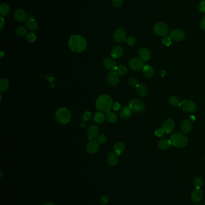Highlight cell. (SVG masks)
Here are the masks:
<instances>
[{
    "label": "cell",
    "mask_w": 205,
    "mask_h": 205,
    "mask_svg": "<svg viewBox=\"0 0 205 205\" xmlns=\"http://www.w3.org/2000/svg\"><path fill=\"white\" fill-rule=\"evenodd\" d=\"M69 47L74 52L80 53L85 51L87 47V41L82 36L75 34L72 36L69 40Z\"/></svg>",
    "instance_id": "cell-1"
},
{
    "label": "cell",
    "mask_w": 205,
    "mask_h": 205,
    "mask_svg": "<svg viewBox=\"0 0 205 205\" xmlns=\"http://www.w3.org/2000/svg\"><path fill=\"white\" fill-rule=\"evenodd\" d=\"M96 106L101 112H107L112 106V100L108 95H101L96 100Z\"/></svg>",
    "instance_id": "cell-2"
},
{
    "label": "cell",
    "mask_w": 205,
    "mask_h": 205,
    "mask_svg": "<svg viewBox=\"0 0 205 205\" xmlns=\"http://www.w3.org/2000/svg\"><path fill=\"white\" fill-rule=\"evenodd\" d=\"M170 140L173 146L178 148H183L186 146L188 143V138L179 133L172 134Z\"/></svg>",
    "instance_id": "cell-3"
},
{
    "label": "cell",
    "mask_w": 205,
    "mask_h": 205,
    "mask_svg": "<svg viewBox=\"0 0 205 205\" xmlns=\"http://www.w3.org/2000/svg\"><path fill=\"white\" fill-rule=\"evenodd\" d=\"M57 121L62 124H66L69 123L71 119V114L66 108L59 109L55 114Z\"/></svg>",
    "instance_id": "cell-4"
},
{
    "label": "cell",
    "mask_w": 205,
    "mask_h": 205,
    "mask_svg": "<svg viewBox=\"0 0 205 205\" xmlns=\"http://www.w3.org/2000/svg\"><path fill=\"white\" fill-rule=\"evenodd\" d=\"M153 30L157 35L161 37H164L168 34V28L165 23L159 22L155 24Z\"/></svg>",
    "instance_id": "cell-5"
},
{
    "label": "cell",
    "mask_w": 205,
    "mask_h": 205,
    "mask_svg": "<svg viewBox=\"0 0 205 205\" xmlns=\"http://www.w3.org/2000/svg\"><path fill=\"white\" fill-rule=\"evenodd\" d=\"M129 107L135 113H141L144 110L145 105L142 101L137 99L132 100L129 103Z\"/></svg>",
    "instance_id": "cell-6"
},
{
    "label": "cell",
    "mask_w": 205,
    "mask_h": 205,
    "mask_svg": "<svg viewBox=\"0 0 205 205\" xmlns=\"http://www.w3.org/2000/svg\"><path fill=\"white\" fill-rule=\"evenodd\" d=\"M113 37L114 40L118 43H123L126 41V32L122 28H119L114 32Z\"/></svg>",
    "instance_id": "cell-7"
},
{
    "label": "cell",
    "mask_w": 205,
    "mask_h": 205,
    "mask_svg": "<svg viewBox=\"0 0 205 205\" xmlns=\"http://www.w3.org/2000/svg\"><path fill=\"white\" fill-rule=\"evenodd\" d=\"M144 62L141 58H133L129 61V66L132 70L140 71L144 67Z\"/></svg>",
    "instance_id": "cell-8"
},
{
    "label": "cell",
    "mask_w": 205,
    "mask_h": 205,
    "mask_svg": "<svg viewBox=\"0 0 205 205\" xmlns=\"http://www.w3.org/2000/svg\"><path fill=\"white\" fill-rule=\"evenodd\" d=\"M181 106L183 110L187 112H193L197 109L196 104L192 100H186L182 101Z\"/></svg>",
    "instance_id": "cell-9"
},
{
    "label": "cell",
    "mask_w": 205,
    "mask_h": 205,
    "mask_svg": "<svg viewBox=\"0 0 205 205\" xmlns=\"http://www.w3.org/2000/svg\"><path fill=\"white\" fill-rule=\"evenodd\" d=\"M169 37L174 41H180L185 37V34L179 29H175L170 32Z\"/></svg>",
    "instance_id": "cell-10"
},
{
    "label": "cell",
    "mask_w": 205,
    "mask_h": 205,
    "mask_svg": "<svg viewBox=\"0 0 205 205\" xmlns=\"http://www.w3.org/2000/svg\"><path fill=\"white\" fill-rule=\"evenodd\" d=\"M116 71H111L108 74L107 81L111 86H117L119 83V77Z\"/></svg>",
    "instance_id": "cell-11"
},
{
    "label": "cell",
    "mask_w": 205,
    "mask_h": 205,
    "mask_svg": "<svg viewBox=\"0 0 205 205\" xmlns=\"http://www.w3.org/2000/svg\"><path fill=\"white\" fill-rule=\"evenodd\" d=\"M14 17L17 22H24L27 19V14L23 9L18 8L14 13Z\"/></svg>",
    "instance_id": "cell-12"
},
{
    "label": "cell",
    "mask_w": 205,
    "mask_h": 205,
    "mask_svg": "<svg viewBox=\"0 0 205 205\" xmlns=\"http://www.w3.org/2000/svg\"><path fill=\"white\" fill-rule=\"evenodd\" d=\"M203 196V191L200 188H196L191 194V198L192 202H198L200 201Z\"/></svg>",
    "instance_id": "cell-13"
},
{
    "label": "cell",
    "mask_w": 205,
    "mask_h": 205,
    "mask_svg": "<svg viewBox=\"0 0 205 205\" xmlns=\"http://www.w3.org/2000/svg\"><path fill=\"white\" fill-rule=\"evenodd\" d=\"M174 128V122L171 119H167L163 122L162 125V129L165 133H169L173 131Z\"/></svg>",
    "instance_id": "cell-14"
},
{
    "label": "cell",
    "mask_w": 205,
    "mask_h": 205,
    "mask_svg": "<svg viewBox=\"0 0 205 205\" xmlns=\"http://www.w3.org/2000/svg\"><path fill=\"white\" fill-rule=\"evenodd\" d=\"M99 149V143L97 140H91L87 145V152L89 154H95Z\"/></svg>",
    "instance_id": "cell-15"
},
{
    "label": "cell",
    "mask_w": 205,
    "mask_h": 205,
    "mask_svg": "<svg viewBox=\"0 0 205 205\" xmlns=\"http://www.w3.org/2000/svg\"><path fill=\"white\" fill-rule=\"evenodd\" d=\"M103 66L105 68L109 70H115L117 67L116 62L111 58H106L103 61Z\"/></svg>",
    "instance_id": "cell-16"
},
{
    "label": "cell",
    "mask_w": 205,
    "mask_h": 205,
    "mask_svg": "<svg viewBox=\"0 0 205 205\" xmlns=\"http://www.w3.org/2000/svg\"><path fill=\"white\" fill-rule=\"evenodd\" d=\"M118 155L116 152H110L107 157V162L111 166H116L118 163Z\"/></svg>",
    "instance_id": "cell-17"
},
{
    "label": "cell",
    "mask_w": 205,
    "mask_h": 205,
    "mask_svg": "<svg viewBox=\"0 0 205 205\" xmlns=\"http://www.w3.org/2000/svg\"><path fill=\"white\" fill-rule=\"evenodd\" d=\"M138 54L142 61H148L150 58L151 53L149 50L146 47H142L138 51Z\"/></svg>",
    "instance_id": "cell-18"
},
{
    "label": "cell",
    "mask_w": 205,
    "mask_h": 205,
    "mask_svg": "<svg viewBox=\"0 0 205 205\" xmlns=\"http://www.w3.org/2000/svg\"><path fill=\"white\" fill-rule=\"evenodd\" d=\"M192 129V124L190 120H185L182 122L181 129L183 133H189Z\"/></svg>",
    "instance_id": "cell-19"
},
{
    "label": "cell",
    "mask_w": 205,
    "mask_h": 205,
    "mask_svg": "<svg viewBox=\"0 0 205 205\" xmlns=\"http://www.w3.org/2000/svg\"><path fill=\"white\" fill-rule=\"evenodd\" d=\"M123 54V49L120 46H116L114 47L111 52V55L114 58H118L121 57Z\"/></svg>",
    "instance_id": "cell-20"
},
{
    "label": "cell",
    "mask_w": 205,
    "mask_h": 205,
    "mask_svg": "<svg viewBox=\"0 0 205 205\" xmlns=\"http://www.w3.org/2000/svg\"><path fill=\"white\" fill-rule=\"evenodd\" d=\"M26 27L30 31H35L38 27V24L37 21L32 17V16H30L28 19V21L26 22Z\"/></svg>",
    "instance_id": "cell-21"
},
{
    "label": "cell",
    "mask_w": 205,
    "mask_h": 205,
    "mask_svg": "<svg viewBox=\"0 0 205 205\" xmlns=\"http://www.w3.org/2000/svg\"><path fill=\"white\" fill-rule=\"evenodd\" d=\"M87 133H88V136L89 140L95 139L98 136V133H99L98 128L96 125H91L88 129Z\"/></svg>",
    "instance_id": "cell-22"
},
{
    "label": "cell",
    "mask_w": 205,
    "mask_h": 205,
    "mask_svg": "<svg viewBox=\"0 0 205 205\" xmlns=\"http://www.w3.org/2000/svg\"><path fill=\"white\" fill-rule=\"evenodd\" d=\"M131 114H132V110L129 107H123L120 112V116L123 120H126L129 118L131 116Z\"/></svg>",
    "instance_id": "cell-23"
},
{
    "label": "cell",
    "mask_w": 205,
    "mask_h": 205,
    "mask_svg": "<svg viewBox=\"0 0 205 205\" xmlns=\"http://www.w3.org/2000/svg\"><path fill=\"white\" fill-rule=\"evenodd\" d=\"M143 73L144 76L148 78H150L154 76L155 75V70L151 66L146 65L143 67Z\"/></svg>",
    "instance_id": "cell-24"
},
{
    "label": "cell",
    "mask_w": 205,
    "mask_h": 205,
    "mask_svg": "<svg viewBox=\"0 0 205 205\" xmlns=\"http://www.w3.org/2000/svg\"><path fill=\"white\" fill-rule=\"evenodd\" d=\"M171 144L170 140L168 139H162L158 142V148L161 150H167L170 148Z\"/></svg>",
    "instance_id": "cell-25"
},
{
    "label": "cell",
    "mask_w": 205,
    "mask_h": 205,
    "mask_svg": "<svg viewBox=\"0 0 205 205\" xmlns=\"http://www.w3.org/2000/svg\"><path fill=\"white\" fill-rule=\"evenodd\" d=\"M126 145L123 143V142H118L116 144H114V152H116L118 155H120L122 154V153L124 151L125 149Z\"/></svg>",
    "instance_id": "cell-26"
},
{
    "label": "cell",
    "mask_w": 205,
    "mask_h": 205,
    "mask_svg": "<svg viewBox=\"0 0 205 205\" xmlns=\"http://www.w3.org/2000/svg\"><path fill=\"white\" fill-rule=\"evenodd\" d=\"M137 90L138 94L142 97L146 96L148 94V90L144 85H142V84L139 85L138 84V86H137Z\"/></svg>",
    "instance_id": "cell-27"
},
{
    "label": "cell",
    "mask_w": 205,
    "mask_h": 205,
    "mask_svg": "<svg viewBox=\"0 0 205 205\" xmlns=\"http://www.w3.org/2000/svg\"><path fill=\"white\" fill-rule=\"evenodd\" d=\"M10 11V8L8 4L4 3L0 6V15L1 16V17L8 15Z\"/></svg>",
    "instance_id": "cell-28"
},
{
    "label": "cell",
    "mask_w": 205,
    "mask_h": 205,
    "mask_svg": "<svg viewBox=\"0 0 205 205\" xmlns=\"http://www.w3.org/2000/svg\"><path fill=\"white\" fill-rule=\"evenodd\" d=\"M106 118L107 120L110 123H115L118 120L117 115L110 110L107 112Z\"/></svg>",
    "instance_id": "cell-29"
},
{
    "label": "cell",
    "mask_w": 205,
    "mask_h": 205,
    "mask_svg": "<svg viewBox=\"0 0 205 205\" xmlns=\"http://www.w3.org/2000/svg\"><path fill=\"white\" fill-rule=\"evenodd\" d=\"M169 104L172 106L178 107L181 106L182 103L179 99L176 96H171L168 99Z\"/></svg>",
    "instance_id": "cell-30"
},
{
    "label": "cell",
    "mask_w": 205,
    "mask_h": 205,
    "mask_svg": "<svg viewBox=\"0 0 205 205\" xmlns=\"http://www.w3.org/2000/svg\"><path fill=\"white\" fill-rule=\"evenodd\" d=\"M105 120V114L103 113V112H96L94 116V121L98 124L102 123Z\"/></svg>",
    "instance_id": "cell-31"
},
{
    "label": "cell",
    "mask_w": 205,
    "mask_h": 205,
    "mask_svg": "<svg viewBox=\"0 0 205 205\" xmlns=\"http://www.w3.org/2000/svg\"><path fill=\"white\" fill-rule=\"evenodd\" d=\"M9 86L8 81L4 78H2L0 80V91L1 92H5L8 90Z\"/></svg>",
    "instance_id": "cell-32"
},
{
    "label": "cell",
    "mask_w": 205,
    "mask_h": 205,
    "mask_svg": "<svg viewBox=\"0 0 205 205\" xmlns=\"http://www.w3.org/2000/svg\"><path fill=\"white\" fill-rule=\"evenodd\" d=\"M114 70L119 76H124L127 73V68L126 66L123 65H120L118 66H117Z\"/></svg>",
    "instance_id": "cell-33"
},
{
    "label": "cell",
    "mask_w": 205,
    "mask_h": 205,
    "mask_svg": "<svg viewBox=\"0 0 205 205\" xmlns=\"http://www.w3.org/2000/svg\"><path fill=\"white\" fill-rule=\"evenodd\" d=\"M16 33L19 37H24L25 36H27L28 30L24 27H19L16 29Z\"/></svg>",
    "instance_id": "cell-34"
},
{
    "label": "cell",
    "mask_w": 205,
    "mask_h": 205,
    "mask_svg": "<svg viewBox=\"0 0 205 205\" xmlns=\"http://www.w3.org/2000/svg\"><path fill=\"white\" fill-rule=\"evenodd\" d=\"M193 184L196 188H200V187L203 185V180L202 178L197 177L194 180Z\"/></svg>",
    "instance_id": "cell-35"
},
{
    "label": "cell",
    "mask_w": 205,
    "mask_h": 205,
    "mask_svg": "<svg viewBox=\"0 0 205 205\" xmlns=\"http://www.w3.org/2000/svg\"><path fill=\"white\" fill-rule=\"evenodd\" d=\"M26 39L28 41H29L30 43H34L36 40V37L34 33L31 32V33H29L27 34V36L26 37Z\"/></svg>",
    "instance_id": "cell-36"
},
{
    "label": "cell",
    "mask_w": 205,
    "mask_h": 205,
    "mask_svg": "<svg viewBox=\"0 0 205 205\" xmlns=\"http://www.w3.org/2000/svg\"><path fill=\"white\" fill-rule=\"evenodd\" d=\"M128 84L129 85L131 86H132V87H135V86H137L138 85V81L136 78L135 77H131L129 79L128 81Z\"/></svg>",
    "instance_id": "cell-37"
},
{
    "label": "cell",
    "mask_w": 205,
    "mask_h": 205,
    "mask_svg": "<svg viewBox=\"0 0 205 205\" xmlns=\"http://www.w3.org/2000/svg\"><path fill=\"white\" fill-rule=\"evenodd\" d=\"M91 117H92L91 112L87 111V112H86L84 114H83L82 119L83 121L87 122L91 119Z\"/></svg>",
    "instance_id": "cell-38"
},
{
    "label": "cell",
    "mask_w": 205,
    "mask_h": 205,
    "mask_svg": "<svg viewBox=\"0 0 205 205\" xmlns=\"http://www.w3.org/2000/svg\"><path fill=\"white\" fill-rule=\"evenodd\" d=\"M111 2L115 7H120L122 6L123 0H111Z\"/></svg>",
    "instance_id": "cell-39"
},
{
    "label": "cell",
    "mask_w": 205,
    "mask_h": 205,
    "mask_svg": "<svg viewBox=\"0 0 205 205\" xmlns=\"http://www.w3.org/2000/svg\"><path fill=\"white\" fill-rule=\"evenodd\" d=\"M126 41L128 45L132 46L135 43V38L133 36H129L126 39Z\"/></svg>",
    "instance_id": "cell-40"
},
{
    "label": "cell",
    "mask_w": 205,
    "mask_h": 205,
    "mask_svg": "<svg viewBox=\"0 0 205 205\" xmlns=\"http://www.w3.org/2000/svg\"><path fill=\"white\" fill-rule=\"evenodd\" d=\"M172 39L170 38V37H165L162 38V43L164 45L168 46H170L172 44Z\"/></svg>",
    "instance_id": "cell-41"
},
{
    "label": "cell",
    "mask_w": 205,
    "mask_h": 205,
    "mask_svg": "<svg viewBox=\"0 0 205 205\" xmlns=\"http://www.w3.org/2000/svg\"><path fill=\"white\" fill-rule=\"evenodd\" d=\"M106 140H107L106 136L103 134L99 135L97 138V142L99 143V144H102L103 143H105L106 142Z\"/></svg>",
    "instance_id": "cell-42"
},
{
    "label": "cell",
    "mask_w": 205,
    "mask_h": 205,
    "mask_svg": "<svg viewBox=\"0 0 205 205\" xmlns=\"http://www.w3.org/2000/svg\"><path fill=\"white\" fill-rule=\"evenodd\" d=\"M164 131L162 128H159L155 131V134L158 137H161L164 133Z\"/></svg>",
    "instance_id": "cell-43"
},
{
    "label": "cell",
    "mask_w": 205,
    "mask_h": 205,
    "mask_svg": "<svg viewBox=\"0 0 205 205\" xmlns=\"http://www.w3.org/2000/svg\"><path fill=\"white\" fill-rule=\"evenodd\" d=\"M199 10L202 13H205V0H203L199 4Z\"/></svg>",
    "instance_id": "cell-44"
},
{
    "label": "cell",
    "mask_w": 205,
    "mask_h": 205,
    "mask_svg": "<svg viewBox=\"0 0 205 205\" xmlns=\"http://www.w3.org/2000/svg\"><path fill=\"white\" fill-rule=\"evenodd\" d=\"M108 201H109V199H108V197L106 196H103L101 199V202L103 205H107L108 203Z\"/></svg>",
    "instance_id": "cell-45"
},
{
    "label": "cell",
    "mask_w": 205,
    "mask_h": 205,
    "mask_svg": "<svg viewBox=\"0 0 205 205\" xmlns=\"http://www.w3.org/2000/svg\"><path fill=\"white\" fill-rule=\"evenodd\" d=\"M200 27H201V28H202V30H205V16H204V17L202 19V20H201V21H200Z\"/></svg>",
    "instance_id": "cell-46"
},
{
    "label": "cell",
    "mask_w": 205,
    "mask_h": 205,
    "mask_svg": "<svg viewBox=\"0 0 205 205\" xmlns=\"http://www.w3.org/2000/svg\"><path fill=\"white\" fill-rule=\"evenodd\" d=\"M113 109L115 110H118L120 108V105L118 102H116L113 105Z\"/></svg>",
    "instance_id": "cell-47"
},
{
    "label": "cell",
    "mask_w": 205,
    "mask_h": 205,
    "mask_svg": "<svg viewBox=\"0 0 205 205\" xmlns=\"http://www.w3.org/2000/svg\"><path fill=\"white\" fill-rule=\"evenodd\" d=\"M4 23H5V21L4 20V18L2 17H1V28L0 30H2L4 28Z\"/></svg>",
    "instance_id": "cell-48"
},
{
    "label": "cell",
    "mask_w": 205,
    "mask_h": 205,
    "mask_svg": "<svg viewBox=\"0 0 205 205\" xmlns=\"http://www.w3.org/2000/svg\"><path fill=\"white\" fill-rule=\"evenodd\" d=\"M166 75V72L164 71V70H162L161 72H160V76H162V77H164V76Z\"/></svg>",
    "instance_id": "cell-49"
},
{
    "label": "cell",
    "mask_w": 205,
    "mask_h": 205,
    "mask_svg": "<svg viewBox=\"0 0 205 205\" xmlns=\"http://www.w3.org/2000/svg\"><path fill=\"white\" fill-rule=\"evenodd\" d=\"M195 120V118L193 116H191V117H190V121H194Z\"/></svg>",
    "instance_id": "cell-50"
},
{
    "label": "cell",
    "mask_w": 205,
    "mask_h": 205,
    "mask_svg": "<svg viewBox=\"0 0 205 205\" xmlns=\"http://www.w3.org/2000/svg\"><path fill=\"white\" fill-rule=\"evenodd\" d=\"M55 205L54 204H53V203H45L44 205Z\"/></svg>",
    "instance_id": "cell-51"
},
{
    "label": "cell",
    "mask_w": 205,
    "mask_h": 205,
    "mask_svg": "<svg viewBox=\"0 0 205 205\" xmlns=\"http://www.w3.org/2000/svg\"><path fill=\"white\" fill-rule=\"evenodd\" d=\"M3 55H4V52L2 51H1V58H2L3 56Z\"/></svg>",
    "instance_id": "cell-52"
},
{
    "label": "cell",
    "mask_w": 205,
    "mask_h": 205,
    "mask_svg": "<svg viewBox=\"0 0 205 205\" xmlns=\"http://www.w3.org/2000/svg\"><path fill=\"white\" fill-rule=\"evenodd\" d=\"M204 205H205V204H204Z\"/></svg>",
    "instance_id": "cell-53"
},
{
    "label": "cell",
    "mask_w": 205,
    "mask_h": 205,
    "mask_svg": "<svg viewBox=\"0 0 205 205\" xmlns=\"http://www.w3.org/2000/svg\"></svg>",
    "instance_id": "cell-54"
}]
</instances>
